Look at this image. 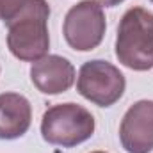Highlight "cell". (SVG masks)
<instances>
[{"label":"cell","instance_id":"obj_1","mask_svg":"<svg viewBox=\"0 0 153 153\" xmlns=\"http://www.w3.org/2000/svg\"><path fill=\"white\" fill-rule=\"evenodd\" d=\"M116 57L134 71L153 68V13L130 7L119 20L116 34Z\"/></svg>","mask_w":153,"mask_h":153},{"label":"cell","instance_id":"obj_2","mask_svg":"<svg viewBox=\"0 0 153 153\" xmlns=\"http://www.w3.org/2000/svg\"><path fill=\"white\" fill-rule=\"evenodd\" d=\"M94 128L93 114L73 102L52 105L41 117V135L53 146L75 148L93 137Z\"/></svg>","mask_w":153,"mask_h":153},{"label":"cell","instance_id":"obj_3","mask_svg":"<svg viewBox=\"0 0 153 153\" xmlns=\"http://www.w3.org/2000/svg\"><path fill=\"white\" fill-rule=\"evenodd\" d=\"M125 87V75L109 61L94 59L80 66L76 76V91L80 96L98 107H111L119 102Z\"/></svg>","mask_w":153,"mask_h":153},{"label":"cell","instance_id":"obj_4","mask_svg":"<svg viewBox=\"0 0 153 153\" xmlns=\"http://www.w3.org/2000/svg\"><path fill=\"white\" fill-rule=\"evenodd\" d=\"M107 20L103 7L96 0H82L70 7L64 16L62 34L76 52H91L103 41Z\"/></svg>","mask_w":153,"mask_h":153},{"label":"cell","instance_id":"obj_5","mask_svg":"<svg viewBox=\"0 0 153 153\" xmlns=\"http://www.w3.org/2000/svg\"><path fill=\"white\" fill-rule=\"evenodd\" d=\"M48 14H29L7 27V48L16 59L36 62L48 55Z\"/></svg>","mask_w":153,"mask_h":153},{"label":"cell","instance_id":"obj_6","mask_svg":"<svg viewBox=\"0 0 153 153\" xmlns=\"http://www.w3.org/2000/svg\"><path fill=\"white\" fill-rule=\"evenodd\" d=\"M119 141L126 153L153 152V100H139L125 112Z\"/></svg>","mask_w":153,"mask_h":153},{"label":"cell","instance_id":"obj_7","mask_svg":"<svg viewBox=\"0 0 153 153\" xmlns=\"http://www.w3.org/2000/svg\"><path fill=\"white\" fill-rule=\"evenodd\" d=\"M75 66L62 55H45L30 66V80L43 94H61L75 84Z\"/></svg>","mask_w":153,"mask_h":153},{"label":"cell","instance_id":"obj_8","mask_svg":"<svg viewBox=\"0 0 153 153\" xmlns=\"http://www.w3.org/2000/svg\"><path fill=\"white\" fill-rule=\"evenodd\" d=\"M32 123L30 102L20 93L0 94V139L13 141L27 134Z\"/></svg>","mask_w":153,"mask_h":153},{"label":"cell","instance_id":"obj_9","mask_svg":"<svg viewBox=\"0 0 153 153\" xmlns=\"http://www.w3.org/2000/svg\"><path fill=\"white\" fill-rule=\"evenodd\" d=\"M29 14H48L50 5L46 0H0V20L5 27Z\"/></svg>","mask_w":153,"mask_h":153},{"label":"cell","instance_id":"obj_10","mask_svg":"<svg viewBox=\"0 0 153 153\" xmlns=\"http://www.w3.org/2000/svg\"><path fill=\"white\" fill-rule=\"evenodd\" d=\"M102 7H116V5H119L121 2H125V0H96Z\"/></svg>","mask_w":153,"mask_h":153},{"label":"cell","instance_id":"obj_11","mask_svg":"<svg viewBox=\"0 0 153 153\" xmlns=\"http://www.w3.org/2000/svg\"><path fill=\"white\" fill-rule=\"evenodd\" d=\"M91 153H105V152H91Z\"/></svg>","mask_w":153,"mask_h":153},{"label":"cell","instance_id":"obj_12","mask_svg":"<svg viewBox=\"0 0 153 153\" xmlns=\"http://www.w3.org/2000/svg\"><path fill=\"white\" fill-rule=\"evenodd\" d=\"M53 153H62V152H53Z\"/></svg>","mask_w":153,"mask_h":153},{"label":"cell","instance_id":"obj_13","mask_svg":"<svg viewBox=\"0 0 153 153\" xmlns=\"http://www.w3.org/2000/svg\"><path fill=\"white\" fill-rule=\"evenodd\" d=\"M152 2H153V0H152Z\"/></svg>","mask_w":153,"mask_h":153}]
</instances>
